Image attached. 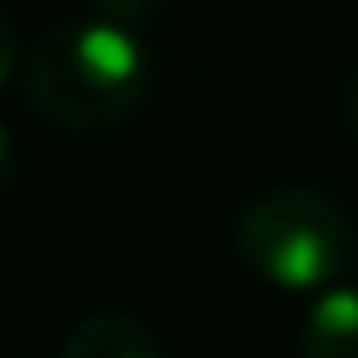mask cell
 Segmentation results:
<instances>
[{"instance_id":"obj_1","label":"cell","mask_w":358,"mask_h":358,"mask_svg":"<svg viewBox=\"0 0 358 358\" xmlns=\"http://www.w3.org/2000/svg\"><path fill=\"white\" fill-rule=\"evenodd\" d=\"M27 105L59 127L96 131L122 122L150 91V50L127 23H55L23 59Z\"/></svg>"},{"instance_id":"obj_2","label":"cell","mask_w":358,"mask_h":358,"mask_svg":"<svg viewBox=\"0 0 358 358\" xmlns=\"http://www.w3.org/2000/svg\"><path fill=\"white\" fill-rule=\"evenodd\" d=\"M245 268L290 295H322L350 259V222L308 186H277L250 200L236 222Z\"/></svg>"},{"instance_id":"obj_3","label":"cell","mask_w":358,"mask_h":358,"mask_svg":"<svg viewBox=\"0 0 358 358\" xmlns=\"http://www.w3.org/2000/svg\"><path fill=\"white\" fill-rule=\"evenodd\" d=\"M59 358H164V350H159V336L150 331V322H141L136 313H122V308H105L73 327Z\"/></svg>"},{"instance_id":"obj_4","label":"cell","mask_w":358,"mask_h":358,"mask_svg":"<svg viewBox=\"0 0 358 358\" xmlns=\"http://www.w3.org/2000/svg\"><path fill=\"white\" fill-rule=\"evenodd\" d=\"M304 358H358V290L354 286H327L313 299L299 331Z\"/></svg>"},{"instance_id":"obj_5","label":"cell","mask_w":358,"mask_h":358,"mask_svg":"<svg viewBox=\"0 0 358 358\" xmlns=\"http://www.w3.org/2000/svg\"><path fill=\"white\" fill-rule=\"evenodd\" d=\"M14 69H18V36H14V23L0 14V87L14 78Z\"/></svg>"},{"instance_id":"obj_6","label":"cell","mask_w":358,"mask_h":358,"mask_svg":"<svg viewBox=\"0 0 358 358\" xmlns=\"http://www.w3.org/2000/svg\"><path fill=\"white\" fill-rule=\"evenodd\" d=\"M14 177V131L0 122V186Z\"/></svg>"},{"instance_id":"obj_7","label":"cell","mask_w":358,"mask_h":358,"mask_svg":"<svg viewBox=\"0 0 358 358\" xmlns=\"http://www.w3.org/2000/svg\"><path fill=\"white\" fill-rule=\"evenodd\" d=\"M141 5H150V0H100L105 18H114V23H127V14H136Z\"/></svg>"},{"instance_id":"obj_8","label":"cell","mask_w":358,"mask_h":358,"mask_svg":"<svg viewBox=\"0 0 358 358\" xmlns=\"http://www.w3.org/2000/svg\"><path fill=\"white\" fill-rule=\"evenodd\" d=\"M350 122H354V131H358V78L350 82Z\"/></svg>"}]
</instances>
